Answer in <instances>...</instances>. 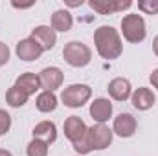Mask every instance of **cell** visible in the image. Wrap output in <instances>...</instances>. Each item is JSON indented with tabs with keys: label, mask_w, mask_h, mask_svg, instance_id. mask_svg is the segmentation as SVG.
I'll return each instance as SVG.
<instances>
[{
	"label": "cell",
	"mask_w": 158,
	"mask_h": 156,
	"mask_svg": "<svg viewBox=\"0 0 158 156\" xmlns=\"http://www.w3.org/2000/svg\"><path fill=\"white\" fill-rule=\"evenodd\" d=\"M92 97V88L85 83H74L63 88L61 92V101L68 109H81L85 107Z\"/></svg>",
	"instance_id": "4"
},
{
	"label": "cell",
	"mask_w": 158,
	"mask_h": 156,
	"mask_svg": "<svg viewBox=\"0 0 158 156\" xmlns=\"http://www.w3.org/2000/svg\"><path fill=\"white\" fill-rule=\"evenodd\" d=\"M153 51H155V55L158 57V35L153 39Z\"/></svg>",
	"instance_id": "28"
},
{
	"label": "cell",
	"mask_w": 158,
	"mask_h": 156,
	"mask_svg": "<svg viewBox=\"0 0 158 156\" xmlns=\"http://www.w3.org/2000/svg\"><path fill=\"white\" fill-rule=\"evenodd\" d=\"M9 55H11L9 46H7L6 42H2V40H0V66H6V64H7Z\"/></svg>",
	"instance_id": "24"
},
{
	"label": "cell",
	"mask_w": 158,
	"mask_h": 156,
	"mask_svg": "<svg viewBox=\"0 0 158 156\" xmlns=\"http://www.w3.org/2000/svg\"><path fill=\"white\" fill-rule=\"evenodd\" d=\"M94 46L101 59L114 61L123 53V39L114 26H99L94 31Z\"/></svg>",
	"instance_id": "1"
},
{
	"label": "cell",
	"mask_w": 158,
	"mask_h": 156,
	"mask_svg": "<svg viewBox=\"0 0 158 156\" xmlns=\"http://www.w3.org/2000/svg\"><path fill=\"white\" fill-rule=\"evenodd\" d=\"M76 156H79V154H76Z\"/></svg>",
	"instance_id": "30"
},
{
	"label": "cell",
	"mask_w": 158,
	"mask_h": 156,
	"mask_svg": "<svg viewBox=\"0 0 158 156\" xmlns=\"http://www.w3.org/2000/svg\"><path fill=\"white\" fill-rule=\"evenodd\" d=\"M114 132L107 123H96L88 127V142L94 151H105L112 145Z\"/></svg>",
	"instance_id": "5"
},
{
	"label": "cell",
	"mask_w": 158,
	"mask_h": 156,
	"mask_svg": "<svg viewBox=\"0 0 158 156\" xmlns=\"http://www.w3.org/2000/svg\"><path fill=\"white\" fill-rule=\"evenodd\" d=\"M88 6L98 15H114V13H123L125 9H131L132 0H90Z\"/></svg>",
	"instance_id": "6"
},
{
	"label": "cell",
	"mask_w": 158,
	"mask_h": 156,
	"mask_svg": "<svg viewBox=\"0 0 158 156\" xmlns=\"http://www.w3.org/2000/svg\"><path fill=\"white\" fill-rule=\"evenodd\" d=\"M119 35L127 42L131 44H138V42H143L147 37V26H145V20L142 15L138 13H129L121 18V24H119Z\"/></svg>",
	"instance_id": "2"
},
{
	"label": "cell",
	"mask_w": 158,
	"mask_h": 156,
	"mask_svg": "<svg viewBox=\"0 0 158 156\" xmlns=\"http://www.w3.org/2000/svg\"><path fill=\"white\" fill-rule=\"evenodd\" d=\"M11 125H13V119H11V116H9L4 109H0V136L7 134V132L11 130Z\"/></svg>",
	"instance_id": "23"
},
{
	"label": "cell",
	"mask_w": 158,
	"mask_h": 156,
	"mask_svg": "<svg viewBox=\"0 0 158 156\" xmlns=\"http://www.w3.org/2000/svg\"><path fill=\"white\" fill-rule=\"evenodd\" d=\"M39 79H40V88L48 90V92H55L57 88L63 86L64 81V74L59 66H46L39 72Z\"/></svg>",
	"instance_id": "8"
},
{
	"label": "cell",
	"mask_w": 158,
	"mask_h": 156,
	"mask_svg": "<svg viewBox=\"0 0 158 156\" xmlns=\"http://www.w3.org/2000/svg\"><path fill=\"white\" fill-rule=\"evenodd\" d=\"M63 132L70 140V143H74V142H79L81 138L86 136L88 127L79 116H68L63 123Z\"/></svg>",
	"instance_id": "12"
},
{
	"label": "cell",
	"mask_w": 158,
	"mask_h": 156,
	"mask_svg": "<svg viewBox=\"0 0 158 156\" xmlns=\"http://www.w3.org/2000/svg\"><path fill=\"white\" fill-rule=\"evenodd\" d=\"M15 53L20 61L24 63H31V61H37L40 59V55L44 53V50L40 48L39 44L31 37H26V39H20L15 46Z\"/></svg>",
	"instance_id": "9"
},
{
	"label": "cell",
	"mask_w": 158,
	"mask_h": 156,
	"mask_svg": "<svg viewBox=\"0 0 158 156\" xmlns=\"http://www.w3.org/2000/svg\"><path fill=\"white\" fill-rule=\"evenodd\" d=\"M31 134H33L35 140H40V142L52 145L57 140V125L53 121H50V119H44V121H40V123H37L33 127Z\"/></svg>",
	"instance_id": "15"
},
{
	"label": "cell",
	"mask_w": 158,
	"mask_h": 156,
	"mask_svg": "<svg viewBox=\"0 0 158 156\" xmlns=\"http://www.w3.org/2000/svg\"><path fill=\"white\" fill-rule=\"evenodd\" d=\"M48 153H50V145L35 138L26 147V156H48Z\"/></svg>",
	"instance_id": "20"
},
{
	"label": "cell",
	"mask_w": 158,
	"mask_h": 156,
	"mask_svg": "<svg viewBox=\"0 0 158 156\" xmlns=\"http://www.w3.org/2000/svg\"><path fill=\"white\" fill-rule=\"evenodd\" d=\"M72 147H74V151H76L79 156H86V154H90V153L94 151L92 145H90V142H88V132H86V136L81 138L79 142H74Z\"/></svg>",
	"instance_id": "21"
},
{
	"label": "cell",
	"mask_w": 158,
	"mask_h": 156,
	"mask_svg": "<svg viewBox=\"0 0 158 156\" xmlns=\"http://www.w3.org/2000/svg\"><path fill=\"white\" fill-rule=\"evenodd\" d=\"M107 90H109V96L114 101H121V103L131 99V96H132V84L125 77H114L107 84Z\"/></svg>",
	"instance_id": "14"
},
{
	"label": "cell",
	"mask_w": 158,
	"mask_h": 156,
	"mask_svg": "<svg viewBox=\"0 0 158 156\" xmlns=\"http://www.w3.org/2000/svg\"><path fill=\"white\" fill-rule=\"evenodd\" d=\"M11 6L17 7V9H28V7L35 6V2H28V4H17V2H11Z\"/></svg>",
	"instance_id": "26"
},
{
	"label": "cell",
	"mask_w": 158,
	"mask_h": 156,
	"mask_svg": "<svg viewBox=\"0 0 158 156\" xmlns=\"http://www.w3.org/2000/svg\"><path fill=\"white\" fill-rule=\"evenodd\" d=\"M136 130H138V121L129 112L118 114L112 121V132L119 138H131V136L136 134Z\"/></svg>",
	"instance_id": "7"
},
{
	"label": "cell",
	"mask_w": 158,
	"mask_h": 156,
	"mask_svg": "<svg viewBox=\"0 0 158 156\" xmlns=\"http://www.w3.org/2000/svg\"><path fill=\"white\" fill-rule=\"evenodd\" d=\"M0 156H13V154H11L7 149H0Z\"/></svg>",
	"instance_id": "29"
},
{
	"label": "cell",
	"mask_w": 158,
	"mask_h": 156,
	"mask_svg": "<svg viewBox=\"0 0 158 156\" xmlns=\"http://www.w3.org/2000/svg\"><path fill=\"white\" fill-rule=\"evenodd\" d=\"M131 103H132V107H134L136 110L145 112V110H149V109L155 107L156 96H155V92H153L151 88H147V86H138L136 90H132Z\"/></svg>",
	"instance_id": "13"
},
{
	"label": "cell",
	"mask_w": 158,
	"mask_h": 156,
	"mask_svg": "<svg viewBox=\"0 0 158 156\" xmlns=\"http://www.w3.org/2000/svg\"><path fill=\"white\" fill-rule=\"evenodd\" d=\"M28 99H30V96L28 94H24L19 86H9L7 88V92H6V103L11 107V109H20V107H24L26 103H28Z\"/></svg>",
	"instance_id": "19"
},
{
	"label": "cell",
	"mask_w": 158,
	"mask_h": 156,
	"mask_svg": "<svg viewBox=\"0 0 158 156\" xmlns=\"http://www.w3.org/2000/svg\"><path fill=\"white\" fill-rule=\"evenodd\" d=\"M138 11H142L143 15H158V0H140Z\"/></svg>",
	"instance_id": "22"
},
{
	"label": "cell",
	"mask_w": 158,
	"mask_h": 156,
	"mask_svg": "<svg viewBox=\"0 0 158 156\" xmlns=\"http://www.w3.org/2000/svg\"><path fill=\"white\" fill-rule=\"evenodd\" d=\"M57 33H66L74 26V17L68 9H57L52 15V24H50Z\"/></svg>",
	"instance_id": "17"
},
{
	"label": "cell",
	"mask_w": 158,
	"mask_h": 156,
	"mask_svg": "<svg viewBox=\"0 0 158 156\" xmlns=\"http://www.w3.org/2000/svg\"><path fill=\"white\" fill-rule=\"evenodd\" d=\"M57 105H59V97L55 96V92L42 90V92H39V96H37V99H35V107H37V110L42 112V114L53 112V110L57 109Z\"/></svg>",
	"instance_id": "18"
},
{
	"label": "cell",
	"mask_w": 158,
	"mask_h": 156,
	"mask_svg": "<svg viewBox=\"0 0 158 156\" xmlns=\"http://www.w3.org/2000/svg\"><path fill=\"white\" fill-rule=\"evenodd\" d=\"M63 59L74 68H85L92 61V50L81 40H70L63 48Z\"/></svg>",
	"instance_id": "3"
},
{
	"label": "cell",
	"mask_w": 158,
	"mask_h": 156,
	"mask_svg": "<svg viewBox=\"0 0 158 156\" xmlns=\"http://www.w3.org/2000/svg\"><path fill=\"white\" fill-rule=\"evenodd\" d=\"M15 86H19L24 94L33 96L35 92L40 90L39 74H33V72H24V74H20L19 77L15 79Z\"/></svg>",
	"instance_id": "16"
},
{
	"label": "cell",
	"mask_w": 158,
	"mask_h": 156,
	"mask_svg": "<svg viewBox=\"0 0 158 156\" xmlns=\"http://www.w3.org/2000/svg\"><path fill=\"white\" fill-rule=\"evenodd\" d=\"M149 83L153 84V88H156L158 90V68H155V70L151 72V76H149Z\"/></svg>",
	"instance_id": "25"
},
{
	"label": "cell",
	"mask_w": 158,
	"mask_h": 156,
	"mask_svg": "<svg viewBox=\"0 0 158 156\" xmlns=\"http://www.w3.org/2000/svg\"><path fill=\"white\" fill-rule=\"evenodd\" d=\"M30 37L35 40L44 51L53 50L55 44H57V31H55L52 26H46V24L35 26V28L31 30V35H30Z\"/></svg>",
	"instance_id": "10"
},
{
	"label": "cell",
	"mask_w": 158,
	"mask_h": 156,
	"mask_svg": "<svg viewBox=\"0 0 158 156\" xmlns=\"http://www.w3.org/2000/svg\"><path fill=\"white\" fill-rule=\"evenodd\" d=\"M68 7H79V6H83V0H77V2H72V0H66L64 2Z\"/></svg>",
	"instance_id": "27"
},
{
	"label": "cell",
	"mask_w": 158,
	"mask_h": 156,
	"mask_svg": "<svg viewBox=\"0 0 158 156\" xmlns=\"http://www.w3.org/2000/svg\"><path fill=\"white\" fill-rule=\"evenodd\" d=\"M90 116L96 123H107L110 117H112V112H114V105L109 97H96L92 103H90Z\"/></svg>",
	"instance_id": "11"
}]
</instances>
